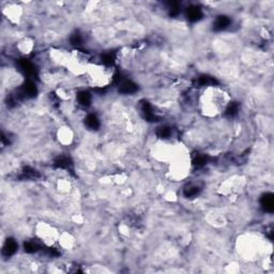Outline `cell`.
I'll list each match as a JSON object with an SVG mask.
<instances>
[{
  "mask_svg": "<svg viewBox=\"0 0 274 274\" xmlns=\"http://www.w3.org/2000/svg\"><path fill=\"white\" fill-rule=\"evenodd\" d=\"M232 105V96L223 87L216 85H207L200 92L197 108L205 118H216L228 111Z\"/></svg>",
  "mask_w": 274,
  "mask_h": 274,
  "instance_id": "6da1fadb",
  "label": "cell"
},
{
  "mask_svg": "<svg viewBox=\"0 0 274 274\" xmlns=\"http://www.w3.org/2000/svg\"><path fill=\"white\" fill-rule=\"evenodd\" d=\"M235 250L241 259L255 263L269 258L272 253V244L262 235L247 232L237 237Z\"/></svg>",
  "mask_w": 274,
  "mask_h": 274,
  "instance_id": "7a4b0ae2",
  "label": "cell"
},
{
  "mask_svg": "<svg viewBox=\"0 0 274 274\" xmlns=\"http://www.w3.org/2000/svg\"><path fill=\"white\" fill-rule=\"evenodd\" d=\"M167 170V178L171 181L179 182L183 181L190 176L192 170V158L190 150L184 145L179 153L175 156L174 160L169 162Z\"/></svg>",
  "mask_w": 274,
  "mask_h": 274,
  "instance_id": "3957f363",
  "label": "cell"
},
{
  "mask_svg": "<svg viewBox=\"0 0 274 274\" xmlns=\"http://www.w3.org/2000/svg\"><path fill=\"white\" fill-rule=\"evenodd\" d=\"M85 76L88 78L89 83L95 87L103 88L110 85L113 81L114 70L107 64L89 63Z\"/></svg>",
  "mask_w": 274,
  "mask_h": 274,
  "instance_id": "277c9868",
  "label": "cell"
},
{
  "mask_svg": "<svg viewBox=\"0 0 274 274\" xmlns=\"http://www.w3.org/2000/svg\"><path fill=\"white\" fill-rule=\"evenodd\" d=\"M35 237L47 248L58 244L61 232L55 225L45 221H39L34 226Z\"/></svg>",
  "mask_w": 274,
  "mask_h": 274,
  "instance_id": "5b68a950",
  "label": "cell"
},
{
  "mask_svg": "<svg viewBox=\"0 0 274 274\" xmlns=\"http://www.w3.org/2000/svg\"><path fill=\"white\" fill-rule=\"evenodd\" d=\"M247 185V179L243 176L235 175L233 177H229L224 182H222L218 189V193L222 196L225 197H235L237 194H239L243 191V189Z\"/></svg>",
  "mask_w": 274,
  "mask_h": 274,
  "instance_id": "8992f818",
  "label": "cell"
},
{
  "mask_svg": "<svg viewBox=\"0 0 274 274\" xmlns=\"http://www.w3.org/2000/svg\"><path fill=\"white\" fill-rule=\"evenodd\" d=\"M2 13L12 24H19V21L21 20V16H23L24 14V11L19 4L10 3L2 10Z\"/></svg>",
  "mask_w": 274,
  "mask_h": 274,
  "instance_id": "52a82bcc",
  "label": "cell"
},
{
  "mask_svg": "<svg viewBox=\"0 0 274 274\" xmlns=\"http://www.w3.org/2000/svg\"><path fill=\"white\" fill-rule=\"evenodd\" d=\"M57 139L63 146H69L73 142L74 139V132L70 127L63 126L58 129L57 131Z\"/></svg>",
  "mask_w": 274,
  "mask_h": 274,
  "instance_id": "ba28073f",
  "label": "cell"
},
{
  "mask_svg": "<svg viewBox=\"0 0 274 274\" xmlns=\"http://www.w3.org/2000/svg\"><path fill=\"white\" fill-rule=\"evenodd\" d=\"M75 243H76V240L73 235L69 232H61L58 244L60 245L62 250L64 251L73 250V248L75 247Z\"/></svg>",
  "mask_w": 274,
  "mask_h": 274,
  "instance_id": "9c48e42d",
  "label": "cell"
},
{
  "mask_svg": "<svg viewBox=\"0 0 274 274\" xmlns=\"http://www.w3.org/2000/svg\"><path fill=\"white\" fill-rule=\"evenodd\" d=\"M207 222L208 224L212 225L213 227H223L226 225V219L225 216L223 215L222 213H218V212H211V213H208V216H207Z\"/></svg>",
  "mask_w": 274,
  "mask_h": 274,
  "instance_id": "30bf717a",
  "label": "cell"
},
{
  "mask_svg": "<svg viewBox=\"0 0 274 274\" xmlns=\"http://www.w3.org/2000/svg\"><path fill=\"white\" fill-rule=\"evenodd\" d=\"M34 46V42L30 38H24L20 40L17 44V49L19 50L20 54L23 55H29Z\"/></svg>",
  "mask_w": 274,
  "mask_h": 274,
  "instance_id": "8fae6325",
  "label": "cell"
},
{
  "mask_svg": "<svg viewBox=\"0 0 274 274\" xmlns=\"http://www.w3.org/2000/svg\"><path fill=\"white\" fill-rule=\"evenodd\" d=\"M77 99H78L79 104H82V105L87 106L90 103V96H89V93L86 91L79 93V95L77 96Z\"/></svg>",
  "mask_w": 274,
  "mask_h": 274,
  "instance_id": "7c38bea8",
  "label": "cell"
},
{
  "mask_svg": "<svg viewBox=\"0 0 274 274\" xmlns=\"http://www.w3.org/2000/svg\"><path fill=\"white\" fill-rule=\"evenodd\" d=\"M120 232L124 235H129L128 232H130V228L127 225H124V226L120 227Z\"/></svg>",
  "mask_w": 274,
  "mask_h": 274,
  "instance_id": "4fadbf2b",
  "label": "cell"
}]
</instances>
